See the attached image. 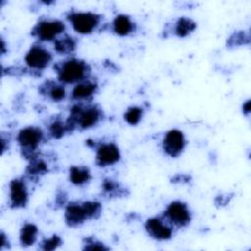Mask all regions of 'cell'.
<instances>
[{
  "label": "cell",
  "mask_w": 251,
  "mask_h": 251,
  "mask_svg": "<svg viewBox=\"0 0 251 251\" xmlns=\"http://www.w3.org/2000/svg\"><path fill=\"white\" fill-rule=\"evenodd\" d=\"M0 49H1V55L2 56H4L6 54V52L8 51L7 44H6V42H5V40L3 38L1 39V47H0Z\"/></svg>",
  "instance_id": "cell-32"
},
{
  "label": "cell",
  "mask_w": 251,
  "mask_h": 251,
  "mask_svg": "<svg viewBox=\"0 0 251 251\" xmlns=\"http://www.w3.org/2000/svg\"><path fill=\"white\" fill-rule=\"evenodd\" d=\"M76 47H77V40L74 36L68 33H64L53 42L54 51L57 54L66 56V57L73 56Z\"/></svg>",
  "instance_id": "cell-19"
},
{
  "label": "cell",
  "mask_w": 251,
  "mask_h": 251,
  "mask_svg": "<svg viewBox=\"0 0 251 251\" xmlns=\"http://www.w3.org/2000/svg\"><path fill=\"white\" fill-rule=\"evenodd\" d=\"M82 249L83 250H109L110 247L105 245L101 240L95 236H86L82 239Z\"/></svg>",
  "instance_id": "cell-26"
},
{
  "label": "cell",
  "mask_w": 251,
  "mask_h": 251,
  "mask_svg": "<svg viewBox=\"0 0 251 251\" xmlns=\"http://www.w3.org/2000/svg\"><path fill=\"white\" fill-rule=\"evenodd\" d=\"M104 119L101 107L92 102L74 103L70 109V115L66 119L70 132L79 129L87 130L98 126Z\"/></svg>",
  "instance_id": "cell-1"
},
{
  "label": "cell",
  "mask_w": 251,
  "mask_h": 251,
  "mask_svg": "<svg viewBox=\"0 0 251 251\" xmlns=\"http://www.w3.org/2000/svg\"><path fill=\"white\" fill-rule=\"evenodd\" d=\"M46 138V131L36 126H25L21 128L16 135L22 156L26 160H29L38 153L40 145Z\"/></svg>",
  "instance_id": "cell-4"
},
{
  "label": "cell",
  "mask_w": 251,
  "mask_h": 251,
  "mask_svg": "<svg viewBox=\"0 0 251 251\" xmlns=\"http://www.w3.org/2000/svg\"><path fill=\"white\" fill-rule=\"evenodd\" d=\"M38 236H39V229L37 226L34 225L33 223L26 222L22 226L20 229L19 241L22 247L26 248L35 244L37 242Z\"/></svg>",
  "instance_id": "cell-20"
},
{
  "label": "cell",
  "mask_w": 251,
  "mask_h": 251,
  "mask_svg": "<svg viewBox=\"0 0 251 251\" xmlns=\"http://www.w3.org/2000/svg\"><path fill=\"white\" fill-rule=\"evenodd\" d=\"M94 150L95 164L101 168L115 166L122 157L120 147L115 141H97Z\"/></svg>",
  "instance_id": "cell-10"
},
{
  "label": "cell",
  "mask_w": 251,
  "mask_h": 251,
  "mask_svg": "<svg viewBox=\"0 0 251 251\" xmlns=\"http://www.w3.org/2000/svg\"><path fill=\"white\" fill-rule=\"evenodd\" d=\"M70 132L66 120L61 118H54L46 126L47 137L52 139H61Z\"/></svg>",
  "instance_id": "cell-22"
},
{
  "label": "cell",
  "mask_w": 251,
  "mask_h": 251,
  "mask_svg": "<svg viewBox=\"0 0 251 251\" xmlns=\"http://www.w3.org/2000/svg\"><path fill=\"white\" fill-rule=\"evenodd\" d=\"M24 62L30 75H39L53 62V54L43 43L35 42L26 51Z\"/></svg>",
  "instance_id": "cell-6"
},
{
  "label": "cell",
  "mask_w": 251,
  "mask_h": 251,
  "mask_svg": "<svg viewBox=\"0 0 251 251\" xmlns=\"http://www.w3.org/2000/svg\"><path fill=\"white\" fill-rule=\"evenodd\" d=\"M102 205L96 200L73 201L65 205L64 220L68 226L78 227L101 216Z\"/></svg>",
  "instance_id": "cell-2"
},
{
  "label": "cell",
  "mask_w": 251,
  "mask_h": 251,
  "mask_svg": "<svg viewBox=\"0 0 251 251\" xmlns=\"http://www.w3.org/2000/svg\"><path fill=\"white\" fill-rule=\"evenodd\" d=\"M10 143H11V138L9 134L5 135V132L1 133V149H2V155L9 150L10 148Z\"/></svg>",
  "instance_id": "cell-29"
},
{
  "label": "cell",
  "mask_w": 251,
  "mask_h": 251,
  "mask_svg": "<svg viewBox=\"0 0 251 251\" xmlns=\"http://www.w3.org/2000/svg\"><path fill=\"white\" fill-rule=\"evenodd\" d=\"M191 179V176L185 174H177L175 175L172 178H171V182L175 183V184H185L188 183Z\"/></svg>",
  "instance_id": "cell-27"
},
{
  "label": "cell",
  "mask_w": 251,
  "mask_h": 251,
  "mask_svg": "<svg viewBox=\"0 0 251 251\" xmlns=\"http://www.w3.org/2000/svg\"><path fill=\"white\" fill-rule=\"evenodd\" d=\"M101 190L103 195L108 198L123 197L127 194L126 188H125L117 179L112 177H106L102 180Z\"/></svg>",
  "instance_id": "cell-21"
},
{
  "label": "cell",
  "mask_w": 251,
  "mask_h": 251,
  "mask_svg": "<svg viewBox=\"0 0 251 251\" xmlns=\"http://www.w3.org/2000/svg\"><path fill=\"white\" fill-rule=\"evenodd\" d=\"M146 233L153 239L159 241L170 240L175 233V227L161 214L148 218L144 223Z\"/></svg>",
  "instance_id": "cell-11"
},
{
  "label": "cell",
  "mask_w": 251,
  "mask_h": 251,
  "mask_svg": "<svg viewBox=\"0 0 251 251\" xmlns=\"http://www.w3.org/2000/svg\"><path fill=\"white\" fill-rule=\"evenodd\" d=\"M63 244V239L58 234H52L49 237L43 238L39 242V248L44 251H53Z\"/></svg>",
  "instance_id": "cell-25"
},
{
  "label": "cell",
  "mask_w": 251,
  "mask_h": 251,
  "mask_svg": "<svg viewBox=\"0 0 251 251\" xmlns=\"http://www.w3.org/2000/svg\"><path fill=\"white\" fill-rule=\"evenodd\" d=\"M187 145L184 133L177 128L168 130L162 139V149L171 158L179 157Z\"/></svg>",
  "instance_id": "cell-12"
},
{
  "label": "cell",
  "mask_w": 251,
  "mask_h": 251,
  "mask_svg": "<svg viewBox=\"0 0 251 251\" xmlns=\"http://www.w3.org/2000/svg\"><path fill=\"white\" fill-rule=\"evenodd\" d=\"M144 116V109L140 106H130L128 107L125 114L124 120L129 126H136L138 125Z\"/></svg>",
  "instance_id": "cell-24"
},
{
  "label": "cell",
  "mask_w": 251,
  "mask_h": 251,
  "mask_svg": "<svg viewBox=\"0 0 251 251\" xmlns=\"http://www.w3.org/2000/svg\"><path fill=\"white\" fill-rule=\"evenodd\" d=\"M57 80L63 84L75 85L91 76V68L87 62L75 57H66L54 65Z\"/></svg>",
  "instance_id": "cell-3"
},
{
  "label": "cell",
  "mask_w": 251,
  "mask_h": 251,
  "mask_svg": "<svg viewBox=\"0 0 251 251\" xmlns=\"http://www.w3.org/2000/svg\"><path fill=\"white\" fill-rule=\"evenodd\" d=\"M249 43H250V33L249 31H245V30H237L232 32L226 40L227 48H236L240 46H245V45H249Z\"/></svg>",
  "instance_id": "cell-23"
},
{
  "label": "cell",
  "mask_w": 251,
  "mask_h": 251,
  "mask_svg": "<svg viewBox=\"0 0 251 251\" xmlns=\"http://www.w3.org/2000/svg\"><path fill=\"white\" fill-rule=\"evenodd\" d=\"M39 93L52 103H61L67 96L66 85L59 80L47 79L39 86Z\"/></svg>",
  "instance_id": "cell-14"
},
{
  "label": "cell",
  "mask_w": 251,
  "mask_h": 251,
  "mask_svg": "<svg viewBox=\"0 0 251 251\" xmlns=\"http://www.w3.org/2000/svg\"><path fill=\"white\" fill-rule=\"evenodd\" d=\"M65 31L66 25L63 21L58 19L42 18L33 25L31 29V36L39 43H53L58 37L66 33Z\"/></svg>",
  "instance_id": "cell-7"
},
{
  "label": "cell",
  "mask_w": 251,
  "mask_h": 251,
  "mask_svg": "<svg viewBox=\"0 0 251 251\" xmlns=\"http://www.w3.org/2000/svg\"><path fill=\"white\" fill-rule=\"evenodd\" d=\"M162 215L175 228L186 227L192 220V213L189 206L181 200L170 202Z\"/></svg>",
  "instance_id": "cell-9"
},
{
  "label": "cell",
  "mask_w": 251,
  "mask_h": 251,
  "mask_svg": "<svg viewBox=\"0 0 251 251\" xmlns=\"http://www.w3.org/2000/svg\"><path fill=\"white\" fill-rule=\"evenodd\" d=\"M232 196H229L228 194H225V195H218L215 198V205L218 207H223L226 206V204H228L229 200L231 199Z\"/></svg>",
  "instance_id": "cell-28"
},
{
  "label": "cell",
  "mask_w": 251,
  "mask_h": 251,
  "mask_svg": "<svg viewBox=\"0 0 251 251\" xmlns=\"http://www.w3.org/2000/svg\"><path fill=\"white\" fill-rule=\"evenodd\" d=\"M91 171L84 165H73L69 168V180L75 186H83L90 182Z\"/></svg>",
  "instance_id": "cell-18"
},
{
  "label": "cell",
  "mask_w": 251,
  "mask_h": 251,
  "mask_svg": "<svg viewBox=\"0 0 251 251\" xmlns=\"http://www.w3.org/2000/svg\"><path fill=\"white\" fill-rule=\"evenodd\" d=\"M98 90L97 81L91 76L73 85L71 99L74 103H90Z\"/></svg>",
  "instance_id": "cell-13"
},
{
  "label": "cell",
  "mask_w": 251,
  "mask_h": 251,
  "mask_svg": "<svg viewBox=\"0 0 251 251\" xmlns=\"http://www.w3.org/2000/svg\"><path fill=\"white\" fill-rule=\"evenodd\" d=\"M241 110H242V113L245 117L250 116V113H251V101H250V99L243 102V104L241 106Z\"/></svg>",
  "instance_id": "cell-31"
},
{
  "label": "cell",
  "mask_w": 251,
  "mask_h": 251,
  "mask_svg": "<svg viewBox=\"0 0 251 251\" xmlns=\"http://www.w3.org/2000/svg\"><path fill=\"white\" fill-rule=\"evenodd\" d=\"M197 27L196 23L188 18V17H179L177 18L173 24L168 25L165 28V36H167V33L169 35H173L178 38H185L189 36ZM168 35V36H169Z\"/></svg>",
  "instance_id": "cell-16"
},
{
  "label": "cell",
  "mask_w": 251,
  "mask_h": 251,
  "mask_svg": "<svg viewBox=\"0 0 251 251\" xmlns=\"http://www.w3.org/2000/svg\"><path fill=\"white\" fill-rule=\"evenodd\" d=\"M66 20L71 25L74 31L78 34L87 35L101 27L103 15L94 12L70 11L66 15Z\"/></svg>",
  "instance_id": "cell-5"
},
{
  "label": "cell",
  "mask_w": 251,
  "mask_h": 251,
  "mask_svg": "<svg viewBox=\"0 0 251 251\" xmlns=\"http://www.w3.org/2000/svg\"><path fill=\"white\" fill-rule=\"evenodd\" d=\"M31 180L25 176H18L9 182V205L12 210L25 209L30 197L29 183Z\"/></svg>",
  "instance_id": "cell-8"
},
{
  "label": "cell",
  "mask_w": 251,
  "mask_h": 251,
  "mask_svg": "<svg viewBox=\"0 0 251 251\" xmlns=\"http://www.w3.org/2000/svg\"><path fill=\"white\" fill-rule=\"evenodd\" d=\"M107 26L109 31L122 37L128 36L137 30L136 23L126 14L117 15Z\"/></svg>",
  "instance_id": "cell-15"
},
{
  "label": "cell",
  "mask_w": 251,
  "mask_h": 251,
  "mask_svg": "<svg viewBox=\"0 0 251 251\" xmlns=\"http://www.w3.org/2000/svg\"><path fill=\"white\" fill-rule=\"evenodd\" d=\"M1 236V243H0V250H8L11 248V242L8 235L2 230L0 233Z\"/></svg>",
  "instance_id": "cell-30"
},
{
  "label": "cell",
  "mask_w": 251,
  "mask_h": 251,
  "mask_svg": "<svg viewBox=\"0 0 251 251\" xmlns=\"http://www.w3.org/2000/svg\"><path fill=\"white\" fill-rule=\"evenodd\" d=\"M27 161L28 165L25 168V176H27L31 181L37 180L40 176L51 171L50 162L39 152Z\"/></svg>",
  "instance_id": "cell-17"
}]
</instances>
